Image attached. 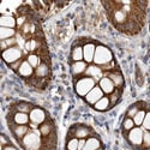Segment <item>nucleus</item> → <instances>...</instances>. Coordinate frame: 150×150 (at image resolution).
<instances>
[{
  "label": "nucleus",
  "mask_w": 150,
  "mask_h": 150,
  "mask_svg": "<svg viewBox=\"0 0 150 150\" xmlns=\"http://www.w3.org/2000/svg\"><path fill=\"white\" fill-rule=\"evenodd\" d=\"M24 58H25L24 52L18 46L11 47V48H8V49H6V51L3 52V60L6 62L7 66L15 64V62H17V61H19Z\"/></svg>",
  "instance_id": "obj_10"
},
{
  "label": "nucleus",
  "mask_w": 150,
  "mask_h": 150,
  "mask_svg": "<svg viewBox=\"0 0 150 150\" xmlns=\"http://www.w3.org/2000/svg\"><path fill=\"white\" fill-rule=\"evenodd\" d=\"M105 146L103 143H102V139L97 133L93 134L91 137L85 139V145H84V149L83 150H97L100 148Z\"/></svg>",
  "instance_id": "obj_19"
},
{
  "label": "nucleus",
  "mask_w": 150,
  "mask_h": 150,
  "mask_svg": "<svg viewBox=\"0 0 150 150\" xmlns=\"http://www.w3.org/2000/svg\"><path fill=\"white\" fill-rule=\"evenodd\" d=\"M35 105L30 103V102H27V101H17V102H13L10 105V108H13L18 112H23V113H30L31 109L34 108Z\"/></svg>",
  "instance_id": "obj_23"
},
{
  "label": "nucleus",
  "mask_w": 150,
  "mask_h": 150,
  "mask_svg": "<svg viewBox=\"0 0 150 150\" xmlns=\"http://www.w3.org/2000/svg\"><path fill=\"white\" fill-rule=\"evenodd\" d=\"M17 46V37H12V39L8 40H3L0 41V47H1V51H6V49Z\"/></svg>",
  "instance_id": "obj_31"
},
{
  "label": "nucleus",
  "mask_w": 150,
  "mask_h": 150,
  "mask_svg": "<svg viewBox=\"0 0 150 150\" xmlns=\"http://www.w3.org/2000/svg\"><path fill=\"white\" fill-rule=\"evenodd\" d=\"M8 129L13 136V138L19 142L24 136H25L30 131V124L29 125H16V124H8Z\"/></svg>",
  "instance_id": "obj_15"
},
{
  "label": "nucleus",
  "mask_w": 150,
  "mask_h": 150,
  "mask_svg": "<svg viewBox=\"0 0 150 150\" xmlns=\"http://www.w3.org/2000/svg\"><path fill=\"white\" fill-rule=\"evenodd\" d=\"M0 25L3 28H12L17 29V18L13 15L10 13H3L0 18Z\"/></svg>",
  "instance_id": "obj_21"
},
{
  "label": "nucleus",
  "mask_w": 150,
  "mask_h": 150,
  "mask_svg": "<svg viewBox=\"0 0 150 150\" xmlns=\"http://www.w3.org/2000/svg\"><path fill=\"white\" fill-rule=\"evenodd\" d=\"M17 35V29H12V28H0V41L3 40H8L12 37H16Z\"/></svg>",
  "instance_id": "obj_26"
},
{
  "label": "nucleus",
  "mask_w": 150,
  "mask_h": 150,
  "mask_svg": "<svg viewBox=\"0 0 150 150\" xmlns=\"http://www.w3.org/2000/svg\"><path fill=\"white\" fill-rule=\"evenodd\" d=\"M97 85L100 86V88H101V90L105 93L106 96H109L112 93H113V91L117 89L115 85H114V83L112 82L108 77H103L101 81L97 83Z\"/></svg>",
  "instance_id": "obj_22"
},
{
  "label": "nucleus",
  "mask_w": 150,
  "mask_h": 150,
  "mask_svg": "<svg viewBox=\"0 0 150 150\" xmlns=\"http://www.w3.org/2000/svg\"><path fill=\"white\" fill-rule=\"evenodd\" d=\"M97 150H106V149H105V146H102V148H100V149H97Z\"/></svg>",
  "instance_id": "obj_37"
},
{
  "label": "nucleus",
  "mask_w": 150,
  "mask_h": 150,
  "mask_svg": "<svg viewBox=\"0 0 150 150\" xmlns=\"http://www.w3.org/2000/svg\"><path fill=\"white\" fill-rule=\"evenodd\" d=\"M1 150H18V149H17V146H15L12 143H8V144L1 146Z\"/></svg>",
  "instance_id": "obj_34"
},
{
  "label": "nucleus",
  "mask_w": 150,
  "mask_h": 150,
  "mask_svg": "<svg viewBox=\"0 0 150 150\" xmlns=\"http://www.w3.org/2000/svg\"><path fill=\"white\" fill-rule=\"evenodd\" d=\"M93 108H94L95 110H97V112H107V110H109V109L112 108V107H110L109 97L105 95L97 103H95V105L93 106Z\"/></svg>",
  "instance_id": "obj_24"
},
{
  "label": "nucleus",
  "mask_w": 150,
  "mask_h": 150,
  "mask_svg": "<svg viewBox=\"0 0 150 150\" xmlns=\"http://www.w3.org/2000/svg\"><path fill=\"white\" fill-rule=\"evenodd\" d=\"M6 119H7V125L8 124H16V125H29L30 124V118L28 113L18 112L10 107H8Z\"/></svg>",
  "instance_id": "obj_9"
},
{
  "label": "nucleus",
  "mask_w": 150,
  "mask_h": 150,
  "mask_svg": "<svg viewBox=\"0 0 150 150\" xmlns=\"http://www.w3.org/2000/svg\"><path fill=\"white\" fill-rule=\"evenodd\" d=\"M105 77H108L112 82H113L117 89H120V90L125 89V78H124V74H122L119 66L113 69V70H110V71L105 72Z\"/></svg>",
  "instance_id": "obj_13"
},
{
  "label": "nucleus",
  "mask_w": 150,
  "mask_h": 150,
  "mask_svg": "<svg viewBox=\"0 0 150 150\" xmlns=\"http://www.w3.org/2000/svg\"><path fill=\"white\" fill-rule=\"evenodd\" d=\"M108 21L118 31L125 35H137L146 21L148 1H102Z\"/></svg>",
  "instance_id": "obj_1"
},
{
  "label": "nucleus",
  "mask_w": 150,
  "mask_h": 150,
  "mask_svg": "<svg viewBox=\"0 0 150 150\" xmlns=\"http://www.w3.org/2000/svg\"><path fill=\"white\" fill-rule=\"evenodd\" d=\"M49 117V113L42 107L40 106H34V108L31 109V112L29 113V118H30V122L36 125V126H40L41 124H43Z\"/></svg>",
  "instance_id": "obj_11"
},
{
  "label": "nucleus",
  "mask_w": 150,
  "mask_h": 150,
  "mask_svg": "<svg viewBox=\"0 0 150 150\" xmlns=\"http://www.w3.org/2000/svg\"><path fill=\"white\" fill-rule=\"evenodd\" d=\"M148 105H149V103H146L145 101H137V102L132 103L131 106H129V108L126 109V112H125V115H124V117H129V118H132V119H133V117H134L137 113H138L141 109L146 108Z\"/></svg>",
  "instance_id": "obj_20"
},
{
  "label": "nucleus",
  "mask_w": 150,
  "mask_h": 150,
  "mask_svg": "<svg viewBox=\"0 0 150 150\" xmlns=\"http://www.w3.org/2000/svg\"><path fill=\"white\" fill-rule=\"evenodd\" d=\"M85 145V139H79V145H78V150H83Z\"/></svg>",
  "instance_id": "obj_36"
},
{
  "label": "nucleus",
  "mask_w": 150,
  "mask_h": 150,
  "mask_svg": "<svg viewBox=\"0 0 150 150\" xmlns=\"http://www.w3.org/2000/svg\"><path fill=\"white\" fill-rule=\"evenodd\" d=\"M122 93L124 90H120V89H115L113 93H112L108 97H109V101H110V107L113 108L114 106H117L119 102H120V100H121V96H122Z\"/></svg>",
  "instance_id": "obj_27"
},
{
  "label": "nucleus",
  "mask_w": 150,
  "mask_h": 150,
  "mask_svg": "<svg viewBox=\"0 0 150 150\" xmlns=\"http://www.w3.org/2000/svg\"><path fill=\"white\" fill-rule=\"evenodd\" d=\"M96 85H97V83L93 78L86 77V76H82L79 78L73 79V89H74V93H76L82 98H84L86 95H88L95 88Z\"/></svg>",
  "instance_id": "obj_5"
},
{
  "label": "nucleus",
  "mask_w": 150,
  "mask_h": 150,
  "mask_svg": "<svg viewBox=\"0 0 150 150\" xmlns=\"http://www.w3.org/2000/svg\"><path fill=\"white\" fill-rule=\"evenodd\" d=\"M105 96V93L101 90V88H100V86L98 85H96L95 86V88L88 94V95H86L85 97H84V101L86 102V103H88L89 106H94L95 103H97L98 101H100V100H101L102 97Z\"/></svg>",
  "instance_id": "obj_18"
},
{
  "label": "nucleus",
  "mask_w": 150,
  "mask_h": 150,
  "mask_svg": "<svg viewBox=\"0 0 150 150\" xmlns=\"http://www.w3.org/2000/svg\"><path fill=\"white\" fill-rule=\"evenodd\" d=\"M82 60H84L83 43H82V37H79L76 41H73V43L71 46V51H70V55H69V64L82 61Z\"/></svg>",
  "instance_id": "obj_12"
},
{
  "label": "nucleus",
  "mask_w": 150,
  "mask_h": 150,
  "mask_svg": "<svg viewBox=\"0 0 150 150\" xmlns=\"http://www.w3.org/2000/svg\"><path fill=\"white\" fill-rule=\"evenodd\" d=\"M122 137L132 150H139L143 143V129L141 126H136Z\"/></svg>",
  "instance_id": "obj_7"
},
{
  "label": "nucleus",
  "mask_w": 150,
  "mask_h": 150,
  "mask_svg": "<svg viewBox=\"0 0 150 150\" xmlns=\"http://www.w3.org/2000/svg\"><path fill=\"white\" fill-rule=\"evenodd\" d=\"M142 129L146 130V131H150V103L148 106V109H146V114H145V118H144V121L142 124Z\"/></svg>",
  "instance_id": "obj_33"
},
{
  "label": "nucleus",
  "mask_w": 150,
  "mask_h": 150,
  "mask_svg": "<svg viewBox=\"0 0 150 150\" xmlns=\"http://www.w3.org/2000/svg\"><path fill=\"white\" fill-rule=\"evenodd\" d=\"M95 130L86 124H73L69 127L66 137H74L78 139H86L95 134Z\"/></svg>",
  "instance_id": "obj_6"
},
{
  "label": "nucleus",
  "mask_w": 150,
  "mask_h": 150,
  "mask_svg": "<svg viewBox=\"0 0 150 150\" xmlns=\"http://www.w3.org/2000/svg\"><path fill=\"white\" fill-rule=\"evenodd\" d=\"M82 43H83V57L84 61L86 64H93L94 61V55L98 41L89 39V37H82Z\"/></svg>",
  "instance_id": "obj_8"
},
{
  "label": "nucleus",
  "mask_w": 150,
  "mask_h": 150,
  "mask_svg": "<svg viewBox=\"0 0 150 150\" xmlns=\"http://www.w3.org/2000/svg\"><path fill=\"white\" fill-rule=\"evenodd\" d=\"M133 127H136L133 119H132V118H129V117H124V119H122V121H121V126H120L121 134L125 136L126 133H129Z\"/></svg>",
  "instance_id": "obj_25"
},
{
  "label": "nucleus",
  "mask_w": 150,
  "mask_h": 150,
  "mask_svg": "<svg viewBox=\"0 0 150 150\" xmlns=\"http://www.w3.org/2000/svg\"><path fill=\"white\" fill-rule=\"evenodd\" d=\"M8 143H11V142H10V139L6 137V134H5V133H3V136H1V146L6 145V144H8Z\"/></svg>",
  "instance_id": "obj_35"
},
{
  "label": "nucleus",
  "mask_w": 150,
  "mask_h": 150,
  "mask_svg": "<svg viewBox=\"0 0 150 150\" xmlns=\"http://www.w3.org/2000/svg\"><path fill=\"white\" fill-rule=\"evenodd\" d=\"M52 79V64L41 62V65L35 69L34 76L27 82V84L36 90H45Z\"/></svg>",
  "instance_id": "obj_2"
},
{
  "label": "nucleus",
  "mask_w": 150,
  "mask_h": 150,
  "mask_svg": "<svg viewBox=\"0 0 150 150\" xmlns=\"http://www.w3.org/2000/svg\"><path fill=\"white\" fill-rule=\"evenodd\" d=\"M27 60H28V62L29 64L34 67V69H37L40 65H41V62H42V59L37 55V54H35V53H33V54H29V55H27V58H25Z\"/></svg>",
  "instance_id": "obj_29"
},
{
  "label": "nucleus",
  "mask_w": 150,
  "mask_h": 150,
  "mask_svg": "<svg viewBox=\"0 0 150 150\" xmlns=\"http://www.w3.org/2000/svg\"><path fill=\"white\" fill-rule=\"evenodd\" d=\"M84 76L90 77V78H93L96 83H98L100 81H101V79L105 77V73H103V70L100 67V66H97V65H95V64H90V65L88 66V69H86Z\"/></svg>",
  "instance_id": "obj_17"
},
{
  "label": "nucleus",
  "mask_w": 150,
  "mask_h": 150,
  "mask_svg": "<svg viewBox=\"0 0 150 150\" xmlns=\"http://www.w3.org/2000/svg\"><path fill=\"white\" fill-rule=\"evenodd\" d=\"M139 150H150V131L143 129V143Z\"/></svg>",
  "instance_id": "obj_32"
},
{
  "label": "nucleus",
  "mask_w": 150,
  "mask_h": 150,
  "mask_svg": "<svg viewBox=\"0 0 150 150\" xmlns=\"http://www.w3.org/2000/svg\"><path fill=\"white\" fill-rule=\"evenodd\" d=\"M88 66H89V64H86L84 60L70 64V72H71L72 79H76V78H79V77L84 76V73H85L86 69H88Z\"/></svg>",
  "instance_id": "obj_16"
},
{
  "label": "nucleus",
  "mask_w": 150,
  "mask_h": 150,
  "mask_svg": "<svg viewBox=\"0 0 150 150\" xmlns=\"http://www.w3.org/2000/svg\"><path fill=\"white\" fill-rule=\"evenodd\" d=\"M114 59H115L114 54H113V52L110 51V48H108L106 45H103L101 42L97 43L93 64H95V65H97L100 67H103V66L109 65Z\"/></svg>",
  "instance_id": "obj_4"
},
{
  "label": "nucleus",
  "mask_w": 150,
  "mask_h": 150,
  "mask_svg": "<svg viewBox=\"0 0 150 150\" xmlns=\"http://www.w3.org/2000/svg\"><path fill=\"white\" fill-rule=\"evenodd\" d=\"M148 106H149V105H148ZM146 109H148V107L144 108V109H141L138 113H137V114L133 117V121H134L136 126H142V124H143V121H144V118H145V114H146Z\"/></svg>",
  "instance_id": "obj_30"
},
{
  "label": "nucleus",
  "mask_w": 150,
  "mask_h": 150,
  "mask_svg": "<svg viewBox=\"0 0 150 150\" xmlns=\"http://www.w3.org/2000/svg\"><path fill=\"white\" fill-rule=\"evenodd\" d=\"M16 73H17V76H18V77H21L24 82L27 83V82L34 76L35 69L29 64L27 59H23L22 64H21V66L18 67V70L16 71Z\"/></svg>",
  "instance_id": "obj_14"
},
{
  "label": "nucleus",
  "mask_w": 150,
  "mask_h": 150,
  "mask_svg": "<svg viewBox=\"0 0 150 150\" xmlns=\"http://www.w3.org/2000/svg\"><path fill=\"white\" fill-rule=\"evenodd\" d=\"M30 131L18 142L23 150H43L42 136L39 131V126L30 122Z\"/></svg>",
  "instance_id": "obj_3"
},
{
  "label": "nucleus",
  "mask_w": 150,
  "mask_h": 150,
  "mask_svg": "<svg viewBox=\"0 0 150 150\" xmlns=\"http://www.w3.org/2000/svg\"><path fill=\"white\" fill-rule=\"evenodd\" d=\"M79 139L74 137H66L65 142V150H78Z\"/></svg>",
  "instance_id": "obj_28"
}]
</instances>
